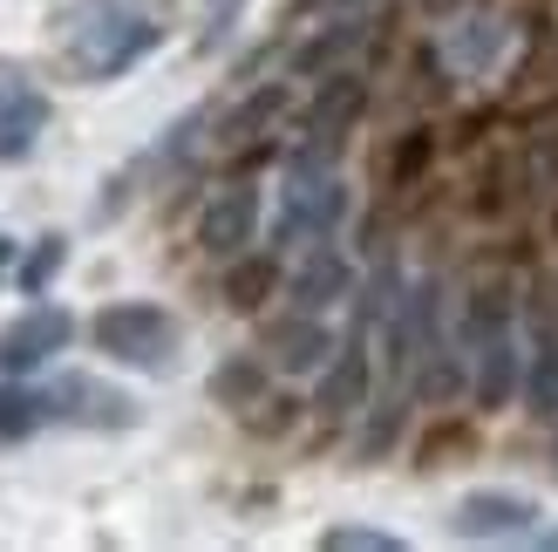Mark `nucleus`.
<instances>
[{
    "label": "nucleus",
    "instance_id": "obj_6",
    "mask_svg": "<svg viewBox=\"0 0 558 552\" xmlns=\"http://www.w3.org/2000/svg\"><path fill=\"white\" fill-rule=\"evenodd\" d=\"M75 341V314H62V308H27L21 321H8L0 327V375H35L41 362H54V355H62Z\"/></svg>",
    "mask_w": 558,
    "mask_h": 552
},
{
    "label": "nucleus",
    "instance_id": "obj_15",
    "mask_svg": "<svg viewBox=\"0 0 558 552\" xmlns=\"http://www.w3.org/2000/svg\"><path fill=\"white\" fill-rule=\"evenodd\" d=\"M524 403L532 417H558V321L532 314V335H524Z\"/></svg>",
    "mask_w": 558,
    "mask_h": 552
},
{
    "label": "nucleus",
    "instance_id": "obj_2",
    "mask_svg": "<svg viewBox=\"0 0 558 552\" xmlns=\"http://www.w3.org/2000/svg\"><path fill=\"white\" fill-rule=\"evenodd\" d=\"M348 218V184L327 157H287V178H279V218H272V239L279 245H314L333 239V226Z\"/></svg>",
    "mask_w": 558,
    "mask_h": 552
},
{
    "label": "nucleus",
    "instance_id": "obj_19",
    "mask_svg": "<svg viewBox=\"0 0 558 552\" xmlns=\"http://www.w3.org/2000/svg\"><path fill=\"white\" fill-rule=\"evenodd\" d=\"M62 260H69V239H62V232L35 239V253H27V260H21V273H14L21 293H27V300H41V287L54 280V266H62Z\"/></svg>",
    "mask_w": 558,
    "mask_h": 552
},
{
    "label": "nucleus",
    "instance_id": "obj_1",
    "mask_svg": "<svg viewBox=\"0 0 558 552\" xmlns=\"http://www.w3.org/2000/svg\"><path fill=\"white\" fill-rule=\"evenodd\" d=\"M157 41H163V27L150 21L144 0H75L62 14V48H69L75 75H89V82L136 69Z\"/></svg>",
    "mask_w": 558,
    "mask_h": 552
},
{
    "label": "nucleus",
    "instance_id": "obj_21",
    "mask_svg": "<svg viewBox=\"0 0 558 552\" xmlns=\"http://www.w3.org/2000/svg\"><path fill=\"white\" fill-rule=\"evenodd\" d=\"M320 545H327V552H402L396 532H375V526H327Z\"/></svg>",
    "mask_w": 558,
    "mask_h": 552
},
{
    "label": "nucleus",
    "instance_id": "obj_3",
    "mask_svg": "<svg viewBox=\"0 0 558 552\" xmlns=\"http://www.w3.org/2000/svg\"><path fill=\"white\" fill-rule=\"evenodd\" d=\"M463 375H470V389H477L484 409H505L511 389H518V375H524L511 314L497 308V293H477L463 308Z\"/></svg>",
    "mask_w": 558,
    "mask_h": 552
},
{
    "label": "nucleus",
    "instance_id": "obj_18",
    "mask_svg": "<svg viewBox=\"0 0 558 552\" xmlns=\"http://www.w3.org/2000/svg\"><path fill=\"white\" fill-rule=\"evenodd\" d=\"M54 423V403L35 396V389H0V436H27V430H41Z\"/></svg>",
    "mask_w": 558,
    "mask_h": 552
},
{
    "label": "nucleus",
    "instance_id": "obj_22",
    "mask_svg": "<svg viewBox=\"0 0 558 552\" xmlns=\"http://www.w3.org/2000/svg\"><path fill=\"white\" fill-rule=\"evenodd\" d=\"M279 103H287V89H272V82H266V89L253 96V103H245V109H232V123H226V136H232V144H239V136H253L266 117H272V109Z\"/></svg>",
    "mask_w": 558,
    "mask_h": 552
},
{
    "label": "nucleus",
    "instance_id": "obj_13",
    "mask_svg": "<svg viewBox=\"0 0 558 552\" xmlns=\"http://www.w3.org/2000/svg\"><path fill=\"white\" fill-rule=\"evenodd\" d=\"M450 526L463 539H524L538 526V499H518V491H470Z\"/></svg>",
    "mask_w": 558,
    "mask_h": 552
},
{
    "label": "nucleus",
    "instance_id": "obj_5",
    "mask_svg": "<svg viewBox=\"0 0 558 552\" xmlns=\"http://www.w3.org/2000/svg\"><path fill=\"white\" fill-rule=\"evenodd\" d=\"M361 103H368V82H361L354 69H333L320 75V89L314 103H306V117H300V157H327L348 144V130L361 123Z\"/></svg>",
    "mask_w": 558,
    "mask_h": 552
},
{
    "label": "nucleus",
    "instance_id": "obj_7",
    "mask_svg": "<svg viewBox=\"0 0 558 552\" xmlns=\"http://www.w3.org/2000/svg\"><path fill=\"white\" fill-rule=\"evenodd\" d=\"M253 226H259V191L245 184V178H232V184H218L211 199H205L198 245H205L211 260H239L245 245H253Z\"/></svg>",
    "mask_w": 558,
    "mask_h": 552
},
{
    "label": "nucleus",
    "instance_id": "obj_24",
    "mask_svg": "<svg viewBox=\"0 0 558 552\" xmlns=\"http://www.w3.org/2000/svg\"><path fill=\"white\" fill-rule=\"evenodd\" d=\"M8 260H14V239H8V232H0V273H8Z\"/></svg>",
    "mask_w": 558,
    "mask_h": 552
},
{
    "label": "nucleus",
    "instance_id": "obj_10",
    "mask_svg": "<svg viewBox=\"0 0 558 552\" xmlns=\"http://www.w3.org/2000/svg\"><path fill=\"white\" fill-rule=\"evenodd\" d=\"M41 130H48V96H41V82L0 75V164L35 157Z\"/></svg>",
    "mask_w": 558,
    "mask_h": 552
},
{
    "label": "nucleus",
    "instance_id": "obj_17",
    "mask_svg": "<svg viewBox=\"0 0 558 552\" xmlns=\"http://www.w3.org/2000/svg\"><path fill=\"white\" fill-rule=\"evenodd\" d=\"M259 389H266V362H253V355H232V362L211 375V396L226 409H253Z\"/></svg>",
    "mask_w": 558,
    "mask_h": 552
},
{
    "label": "nucleus",
    "instance_id": "obj_14",
    "mask_svg": "<svg viewBox=\"0 0 558 552\" xmlns=\"http://www.w3.org/2000/svg\"><path fill=\"white\" fill-rule=\"evenodd\" d=\"M348 287H354V266H348V253H333L327 239L306 245L300 266H293V280H287L293 308H306V314H327L333 300H348Z\"/></svg>",
    "mask_w": 558,
    "mask_h": 552
},
{
    "label": "nucleus",
    "instance_id": "obj_16",
    "mask_svg": "<svg viewBox=\"0 0 558 552\" xmlns=\"http://www.w3.org/2000/svg\"><path fill=\"white\" fill-rule=\"evenodd\" d=\"M368 48V14H341V21H327L314 41H300V55H293V69L300 75H333L348 62V55H361Z\"/></svg>",
    "mask_w": 558,
    "mask_h": 552
},
{
    "label": "nucleus",
    "instance_id": "obj_9",
    "mask_svg": "<svg viewBox=\"0 0 558 552\" xmlns=\"http://www.w3.org/2000/svg\"><path fill=\"white\" fill-rule=\"evenodd\" d=\"M48 403H54V417H62V423H82V430H130L136 423V403L123 389H109V382H96V375L54 382Z\"/></svg>",
    "mask_w": 558,
    "mask_h": 552
},
{
    "label": "nucleus",
    "instance_id": "obj_20",
    "mask_svg": "<svg viewBox=\"0 0 558 552\" xmlns=\"http://www.w3.org/2000/svg\"><path fill=\"white\" fill-rule=\"evenodd\" d=\"M272 280H279V266H272V260H245V266H232V280H226V300H232V308H245V314H253L259 300L272 293Z\"/></svg>",
    "mask_w": 558,
    "mask_h": 552
},
{
    "label": "nucleus",
    "instance_id": "obj_11",
    "mask_svg": "<svg viewBox=\"0 0 558 552\" xmlns=\"http://www.w3.org/2000/svg\"><path fill=\"white\" fill-rule=\"evenodd\" d=\"M505 41H511V27L497 21V14H457L450 27H442L436 55H442V69H450V75H490L497 55H505Z\"/></svg>",
    "mask_w": 558,
    "mask_h": 552
},
{
    "label": "nucleus",
    "instance_id": "obj_12",
    "mask_svg": "<svg viewBox=\"0 0 558 552\" xmlns=\"http://www.w3.org/2000/svg\"><path fill=\"white\" fill-rule=\"evenodd\" d=\"M327 355H333V335L306 308L266 327V369H279V375H314V369H327Z\"/></svg>",
    "mask_w": 558,
    "mask_h": 552
},
{
    "label": "nucleus",
    "instance_id": "obj_23",
    "mask_svg": "<svg viewBox=\"0 0 558 552\" xmlns=\"http://www.w3.org/2000/svg\"><path fill=\"white\" fill-rule=\"evenodd\" d=\"M423 164H429V136H423V130H415V136H409V144L396 151V184H409L415 171H423Z\"/></svg>",
    "mask_w": 558,
    "mask_h": 552
},
{
    "label": "nucleus",
    "instance_id": "obj_4",
    "mask_svg": "<svg viewBox=\"0 0 558 552\" xmlns=\"http://www.w3.org/2000/svg\"><path fill=\"white\" fill-rule=\"evenodd\" d=\"M89 341L123 369H171L184 348V327L171 308L157 300H109V308L89 321Z\"/></svg>",
    "mask_w": 558,
    "mask_h": 552
},
{
    "label": "nucleus",
    "instance_id": "obj_8",
    "mask_svg": "<svg viewBox=\"0 0 558 552\" xmlns=\"http://www.w3.org/2000/svg\"><path fill=\"white\" fill-rule=\"evenodd\" d=\"M368 335H375V327L354 321V335L327 355L320 396H314V409H320L327 423H348V417H361V403H368V375H375V369H368Z\"/></svg>",
    "mask_w": 558,
    "mask_h": 552
}]
</instances>
